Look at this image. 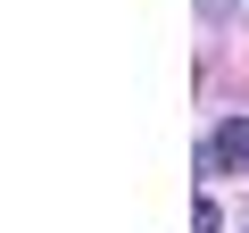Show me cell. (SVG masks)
I'll return each mask as SVG.
<instances>
[{
    "label": "cell",
    "instance_id": "1",
    "mask_svg": "<svg viewBox=\"0 0 249 233\" xmlns=\"http://www.w3.org/2000/svg\"><path fill=\"white\" fill-rule=\"evenodd\" d=\"M224 167H249V116H232V125L208 134V175H224Z\"/></svg>",
    "mask_w": 249,
    "mask_h": 233
}]
</instances>
